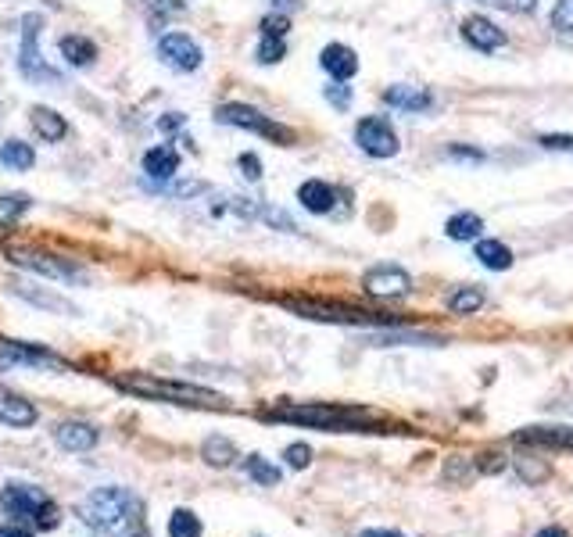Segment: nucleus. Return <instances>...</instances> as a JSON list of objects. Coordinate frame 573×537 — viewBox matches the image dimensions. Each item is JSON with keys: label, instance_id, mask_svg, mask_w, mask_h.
<instances>
[{"label": "nucleus", "instance_id": "nucleus-40", "mask_svg": "<svg viewBox=\"0 0 573 537\" xmlns=\"http://www.w3.org/2000/svg\"><path fill=\"white\" fill-rule=\"evenodd\" d=\"M445 477L448 480H462V484H466V480H470V462H466V459H459V462H448V466H445Z\"/></svg>", "mask_w": 573, "mask_h": 537}, {"label": "nucleus", "instance_id": "nucleus-10", "mask_svg": "<svg viewBox=\"0 0 573 537\" xmlns=\"http://www.w3.org/2000/svg\"><path fill=\"white\" fill-rule=\"evenodd\" d=\"M11 262L22 265V269H29V273H36V276H47V280H61V283L83 280V273H79L76 265L61 262V258H54V255H36V251H11Z\"/></svg>", "mask_w": 573, "mask_h": 537}, {"label": "nucleus", "instance_id": "nucleus-43", "mask_svg": "<svg viewBox=\"0 0 573 537\" xmlns=\"http://www.w3.org/2000/svg\"><path fill=\"white\" fill-rule=\"evenodd\" d=\"M197 190H205V183H180V187H176V194H197Z\"/></svg>", "mask_w": 573, "mask_h": 537}, {"label": "nucleus", "instance_id": "nucleus-29", "mask_svg": "<svg viewBox=\"0 0 573 537\" xmlns=\"http://www.w3.org/2000/svg\"><path fill=\"white\" fill-rule=\"evenodd\" d=\"M169 537H201V520L190 509H176L169 516Z\"/></svg>", "mask_w": 573, "mask_h": 537}, {"label": "nucleus", "instance_id": "nucleus-18", "mask_svg": "<svg viewBox=\"0 0 573 537\" xmlns=\"http://www.w3.org/2000/svg\"><path fill=\"white\" fill-rule=\"evenodd\" d=\"M29 119H33L36 137H43L47 144H58V140L69 137V122L61 119L54 108H43V104H36V108L29 111Z\"/></svg>", "mask_w": 573, "mask_h": 537}, {"label": "nucleus", "instance_id": "nucleus-14", "mask_svg": "<svg viewBox=\"0 0 573 537\" xmlns=\"http://www.w3.org/2000/svg\"><path fill=\"white\" fill-rule=\"evenodd\" d=\"M462 36H466V43H470V47H477V51H484V54L505 47V33L495 26V22H488L484 15L466 18V22H462Z\"/></svg>", "mask_w": 573, "mask_h": 537}, {"label": "nucleus", "instance_id": "nucleus-15", "mask_svg": "<svg viewBox=\"0 0 573 537\" xmlns=\"http://www.w3.org/2000/svg\"><path fill=\"white\" fill-rule=\"evenodd\" d=\"M513 441L538 444V448H563V452H573V427H523V430H516Z\"/></svg>", "mask_w": 573, "mask_h": 537}, {"label": "nucleus", "instance_id": "nucleus-35", "mask_svg": "<svg viewBox=\"0 0 573 537\" xmlns=\"http://www.w3.org/2000/svg\"><path fill=\"white\" fill-rule=\"evenodd\" d=\"M538 144L545 147V151H573V137H570V133H541Z\"/></svg>", "mask_w": 573, "mask_h": 537}, {"label": "nucleus", "instance_id": "nucleus-44", "mask_svg": "<svg viewBox=\"0 0 573 537\" xmlns=\"http://www.w3.org/2000/svg\"><path fill=\"white\" fill-rule=\"evenodd\" d=\"M534 537H570V534H566L563 527H545V530H538Z\"/></svg>", "mask_w": 573, "mask_h": 537}, {"label": "nucleus", "instance_id": "nucleus-3", "mask_svg": "<svg viewBox=\"0 0 573 537\" xmlns=\"http://www.w3.org/2000/svg\"><path fill=\"white\" fill-rule=\"evenodd\" d=\"M115 384L129 394H140V398H162V401H172V405H197V409H223L226 405L223 394L208 391V387L180 384V380H158V376H151V373L115 376Z\"/></svg>", "mask_w": 573, "mask_h": 537}, {"label": "nucleus", "instance_id": "nucleus-32", "mask_svg": "<svg viewBox=\"0 0 573 537\" xmlns=\"http://www.w3.org/2000/svg\"><path fill=\"white\" fill-rule=\"evenodd\" d=\"M147 15H151V22H158V18H169V15H180L183 11V0H144Z\"/></svg>", "mask_w": 573, "mask_h": 537}, {"label": "nucleus", "instance_id": "nucleus-45", "mask_svg": "<svg viewBox=\"0 0 573 537\" xmlns=\"http://www.w3.org/2000/svg\"><path fill=\"white\" fill-rule=\"evenodd\" d=\"M0 537H29L26 530H18V527H0Z\"/></svg>", "mask_w": 573, "mask_h": 537}, {"label": "nucleus", "instance_id": "nucleus-8", "mask_svg": "<svg viewBox=\"0 0 573 537\" xmlns=\"http://www.w3.org/2000/svg\"><path fill=\"white\" fill-rule=\"evenodd\" d=\"M158 58H162L172 72H197L201 61H205V54H201V43L190 40L187 33H165L162 40H158Z\"/></svg>", "mask_w": 573, "mask_h": 537}, {"label": "nucleus", "instance_id": "nucleus-13", "mask_svg": "<svg viewBox=\"0 0 573 537\" xmlns=\"http://www.w3.org/2000/svg\"><path fill=\"white\" fill-rule=\"evenodd\" d=\"M319 65L334 83H348L355 72H359V54L344 47V43H326L323 54H319Z\"/></svg>", "mask_w": 573, "mask_h": 537}, {"label": "nucleus", "instance_id": "nucleus-41", "mask_svg": "<svg viewBox=\"0 0 573 537\" xmlns=\"http://www.w3.org/2000/svg\"><path fill=\"white\" fill-rule=\"evenodd\" d=\"M480 469H484V473H502L505 469V459L498 452H491V455H480V462H477Z\"/></svg>", "mask_w": 573, "mask_h": 537}, {"label": "nucleus", "instance_id": "nucleus-25", "mask_svg": "<svg viewBox=\"0 0 573 537\" xmlns=\"http://www.w3.org/2000/svg\"><path fill=\"white\" fill-rule=\"evenodd\" d=\"M480 308H484V294L477 287H459L448 294V312L452 316H473Z\"/></svg>", "mask_w": 573, "mask_h": 537}, {"label": "nucleus", "instance_id": "nucleus-12", "mask_svg": "<svg viewBox=\"0 0 573 537\" xmlns=\"http://www.w3.org/2000/svg\"><path fill=\"white\" fill-rule=\"evenodd\" d=\"M4 366H33V369H65L58 355L36 348V344H0V369Z\"/></svg>", "mask_w": 573, "mask_h": 537}, {"label": "nucleus", "instance_id": "nucleus-9", "mask_svg": "<svg viewBox=\"0 0 573 537\" xmlns=\"http://www.w3.org/2000/svg\"><path fill=\"white\" fill-rule=\"evenodd\" d=\"M362 287L373 298H405L412 290V276L405 269H398V265H377V269H369L362 276Z\"/></svg>", "mask_w": 573, "mask_h": 537}, {"label": "nucleus", "instance_id": "nucleus-19", "mask_svg": "<svg viewBox=\"0 0 573 537\" xmlns=\"http://www.w3.org/2000/svg\"><path fill=\"white\" fill-rule=\"evenodd\" d=\"M144 172L151 179H172L176 172H180V154H176V147L162 144V147H151V151L144 154Z\"/></svg>", "mask_w": 573, "mask_h": 537}, {"label": "nucleus", "instance_id": "nucleus-20", "mask_svg": "<svg viewBox=\"0 0 573 537\" xmlns=\"http://www.w3.org/2000/svg\"><path fill=\"white\" fill-rule=\"evenodd\" d=\"M0 423H8V427H33L36 409L26 398H18V394L11 391H0Z\"/></svg>", "mask_w": 573, "mask_h": 537}, {"label": "nucleus", "instance_id": "nucleus-47", "mask_svg": "<svg viewBox=\"0 0 573 537\" xmlns=\"http://www.w3.org/2000/svg\"><path fill=\"white\" fill-rule=\"evenodd\" d=\"M129 537H144V534H129Z\"/></svg>", "mask_w": 573, "mask_h": 537}, {"label": "nucleus", "instance_id": "nucleus-2", "mask_svg": "<svg viewBox=\"0 0 573 537\" xmlns=\"http://www.w3.org/2000/svg\"><path fill=\"white\" fill-rule=\"evenodd\" d=\"M269 423H298L312 430H362L366 412L348 409V405H326V401H308V405H273L262 409Z\"/></svg>", "mask_w": 573, "mask_h": 537}, {"label": "nucleus", "instance_id": "nucleus-4", "mask_svg": "<svg viewBox=\"0 0 573 537\" xmlns=\"http://www.w3.org/2000/svg\"><path fill=\"white\" fill-rule=\"evenodd\" d=\"M18 72L29 79V83H54L61 86V72L51 69L47 61L40 58V29H43V15L29 11V15L18 18Z\"/></svg>", "mask_w": 573, "mask_h": 537}, {"label": "nucleus", "instance_id": "nucleus-16", "mask_svg": "<svg viewBox=\"0 0 573 537\" xmlns=\"http://www.w3.org/2000/svg\"><path fill=\"white\" fill-rule=\"evenodd\" d=\"M298 201H301L305 212L326 215V212H334L337 190L330 187V183H323V179H305V183L298 187Z\"/></svg>", "mask_w": 573, "mask_h": 537}, {"label": "nucleus", "instance_id": "nucleus-7", "mask_svg": "<svg viewBox=\"0 0 573 537\" xmlns=\"http://www.w3.org/2000/svg\"><path fill=\"white\" fill-rule=\"evenodd\" d=\"M355 144H359L369 158H394L398 147H402L394 126L387 119H380V115H369V119H362L359 126H355Z\"/></svg>", "mask_w": 573, "mask_h": 537}, {"label": "nucleus", "instance_id": "nucleus-28", "mask_svg": "<svg viewBox=\"0 0 573 537\" xmlns=\"http://www.w3.org/2000/svg\"><path fill=\"white\" fill-rule=\"evenodd\" d=\"M244 469H248V477L255 480V484H262V487L280 484V469H276L269 459H262V455H248V459H244Z\"/></svg>", "mask_w": 573, "mask_h": 537}, {"label": "nucleus", "instance_id": "nucleus-27", "mask_svg": "<svg viewBox=\"0 0 573 537\" xmlns=\"http://www.w3.org/2000/svg\"><path fill=\"white\" fill-rule=\"evenodd\" d=\"M201 459H205L208 466H230V462L237 459V448H233L230 437H208V441L201 444Z\"/></svg>", "mask_w": 573, "mask_h": 537}, {"label": "nucleus", "instance_id": "nucleus-37", "mask_svg": "<svg viewBox=\"0 0 573 537\" xmlns=\"http://www.w3.org/2000/svg\"><path fill=\"white\" fill-rule=\"evenodd\" d=\"M516 469H520V477L527 480V484H538V480L548 477V466L541 462V466H531L527 459H516Z\"/></svg>", "mask_w": 573, "mask_h": 537}, {"label": "nucleus", "instance_id": "nucleus-38", "mask_svg": "<svg viewBox=\"0 0 573 537\" xmlns=\"http://www.w3.org/2000/svg\"><path fill=\"white\" fill-rule=\"evenodd\" d=\"M287 29H291L287 15H269V18H262V36H287Z\"/></svg>", "mask_w": 573, "mask_h": 537}, {"label": "nucleus", "instance_id": "nucleus-46", "mask_svg": "<svg viewBox=\"0 0 573 537\" xmlns=\"http://www.w3.org/2000/svg\"><path fill=\"white\" fill-rule=\"evenodd\" d=\"M273 4H280V8H294L298 0H273Z\"/></svg>", "mask_w": 573, "mask_h": 537}, {"label": "nucleus", "instance_id": "nucleus-39", "mask_svg": "<svg viewBox=\"0 0 573 537\" xmlns=\"http://www.w3.org/2000/svg\"><path fill=\"white\" fill-rule=\"evenodd\" d=\"M491 8H502V11H534L538 0H484Z\"/></svg>", "mask_w": 573, "mask_h": 537}, {"label": "nucleus", "instance_id": "nucleus-24", "mask_svg": "<svg viewBox=\"0 0 573 537\" xmlns=\"http://www.w3.org/2000/svg\"><path fill=\"white\" fill-rule=\"evenodd\" d=\"M0 165H8L15 172H29L36 165V151L22 140H4L0 144Z\"/></svg>", "mask_w": 573, "mask_h": 537}, {"label": "nucleus", "instance_id": "nucleus-17", "mask_svg": "<svg viewBox=\"0 0 573 537\" xmlns=\"http://www.w3.org/2000/svg\"><path fill=\"white\" fill-rule=\"evenodd\" d=\"M54 441H58L65 452H90V448H97L101 434H97V427L76 419V423H61V427L54 430Z\"/></svg>", "mask_w": 573, "mask_h": 537}, {"label": "nucleus", "instance_id": "nucleus-31", "mask_svg": "<svg viewBox=\"0 0 573 537\" xmlns=\"http://www.w3.org/2000/svg\"><path fill=\"white\" fill-rule=\"evenodd\" d=\"M29 208V197H18V194H0V230H8L11 222Z\"/></svg>", "mask_w": 573, "mask_h": 537}, {"label": "nucleus", "instance_id": "nucleus-26", "mask_svg": "<svg viewBox=\"0 0 573 537\" xmlns=\"http://www.w3.org/2000/svg\"><path fill=\"white\" fill-rule=\"evenodd\" d=\"M480 230H484V219H480L477 212H459V215H452V219H448V226H445V233H448L452 240H477Z\"/></svg>", "mask_w": 573, "mask_h": 537}, {"label": "nucleus", "instance_id": "nucleus-11", "mask_svg": "<svg viewBox=\"0 0 573 537\" xmlns=\"http://www.w3.org/2000/svg\"><path fill=\"white\" fill-rule=\"evenodd\" d=\"M51 502V498L43 495L40 487L33 484H8L4 491H0V505L11 512V516H18V520H33L40 516L43 505Z\"/></svg>", "mask_w": 573, "mask_h": 537}, {"label": "nucleus", "instance_id": "nucleus-23", "mask_svg": "<svg viewBox=\"0 0 573 537\" xmlns=\"http://www.w3.org/2000/svg\"><path fill=\"white\" fill-rule=\"evenodd\" d=\"M477 262L484 269H495V273H505L513 265V251L505 248L502 240H477Z\"/></svg>", "mask_w": 573, "mask_h": 537}, {"label": "nucleus", "instance_id": "nucleus-5", "mask_svg": "<svg viewBox=\"0 0 573 537\" xmlns=\"http://www.w3.org/2000/svg\"><path fill=\"white\" fill-rule=\"evenodd\" d=\"M215 122H223V126H233V129H248L255 137L276 140L280 147L294 144V129L280 126L276 119H269V115H262L258 108H251V104H237V101L219 104V108H215Z\"/></svg>", "mask_w": 573, "mask_h": 537}, {"label": "nucleus", "instance_id": "nucleus-34", "mask_svg": "<svg viewBox=\"0 0 573 537\" xmlns=\"http://www.w3.org/2000/svg\"><path fill=\"white\" fill-rule=\"evenodd\" d=\"M283 459H287L291 469H305L308 462H312V448H308V444H291V448L283 452Z\"/></svg>", "mask_w": 573, "mask_h": 537}, {"label": "nucleus", "instance_id": "nucleus-42", "mask_svg": "<svg viewBox=\"0 0 573 537\" xmlns=\"http://www.w3.org/2000/svg\"><path fill=\"white\" fill-rule=\"evenodd\" d=\"M359 537H405V534H398V530H384V527H377V530H362Z\"/></svg>", "mask_w": 573, "mask_h": 537}, {"label": "nucleus", "instance_id": "nucleus-36", "mask_svg": "<svg viewBox=\"0 0 573 537\" xmlns=\"http://www.w3.org/2000/svg\"><path fill=\"white\" fill-rule=\"evenodd\" d=\"M237 165H240V172H244V179H251V183L262 179V162H258V154H240Z\"/></svg>", "mask_w": 573, "mask_h": 537}, {"label": "nucleus", "instance_id": "nucleus-30", "mask_svg": "<svg viewBox=\"0 0 573 537\" xmlns=\"http://www.w3.org/2000/svg\"><path fill=\"white\" fill-rule=\"evenodd\" d=\"M283 54H287V36H262L255 61L258 65H276V61H283Z\"/></svg>", "mask_w": 573, "mask_h": 537}, {"label": "nucleus", "instance_id": "nucleus-6", "mask_svg": "<svg viewBox=\"0 0 573 537\" xmlns=\"http://www.w3.org/2000/svg\"><path fill=\"white\" fill-rule=\"evenodd\" d=\"M283 305L305 319L319 323H348V326H398V319L380 316V312H359L348 305H330V301H283Z\"/></svg>", "mask_w": 573, "mask_h": 537}, {"label": "nucleus", "instance_id": "nucleus-1", "mask_svg": "<svg viewBox=\"0 0 573 537\" xmlns=\"http://www.w3.org/2000/svg\"><path fill=\"white\" fill-rule=\"evenodd\" d=\"M79 520L97 537H129L140 523V502L126 487H97L79 505Z\"/></svg>", "mask_w": 573, "mask_h": 537}, {"label": "nucleus", "instance_id": "nucleus-33", "mask_svg": "<svg viewBox=\"0 0 573 537\" xmlns=\"http://www.w3.org/2000/svg\"><path fill=\"white\" fill-rule=\"evenodd\" d=\"M323 94H326V101L334 104L337 111H348V108H351V86H344V83H330V86H326V90H323Z\"/></svg>", "mask_w": 573, "mask_h": 537}, {"label": "nucleus", "instance_id": "nucleus-22", "mask_svg": "<svg viewBox=\"0 0 573 537\" xmlns=\"http://www.w3.org/2000/svg\"><path fill=\"white\" fill-rule=\"evenodd\" d=\"M384 101L391 104V108L398 111H427L430 104H434V97H430V90H423V86H391L384 94Z\"/></svg>", "mask_w": 573, "mask_h": 537}, {"label": "nucleus", "instance_id": "nucleus-21", "mask_svg": "<svg viewBox=\"0 0 573 537\" xmlns=\"http://www.w3.org/2000/svg\"><path fill=\"white\" fill-rule=\"evenodd\" d=\"M58 51H61V58L69 61L72 69H90V65L97 61V43L86 40V36H61Z\"/></svg>", "mask_w": 573, "mask_h": 537}]
</instances>
